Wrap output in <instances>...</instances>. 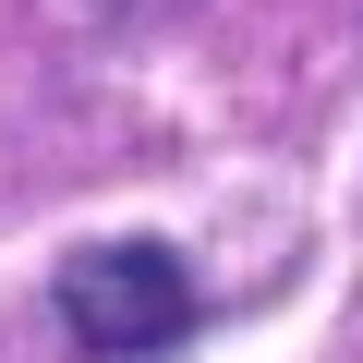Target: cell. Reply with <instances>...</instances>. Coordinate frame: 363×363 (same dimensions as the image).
<instances>
[{"label":"cell","instance_id":"cell-1","mask_svg":"<svg viewBox=\"0 0 363 363\" xmlns=\"http://www.w3.org/2000/svg\"><path fill=\"white\" fill-rule=\"evenodd\" d=\"M49 303H61L73 351L157 363V351H182V327H194V267H182L169 242H145V230H109V242H73L61 255Z\"/></svg>","mask_w":363,"mask_h":363}]
</instances>
